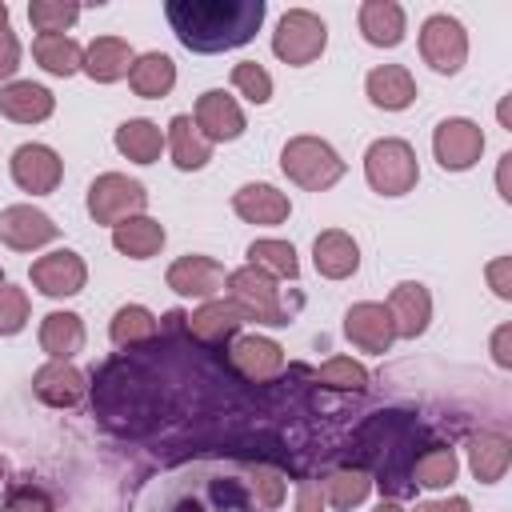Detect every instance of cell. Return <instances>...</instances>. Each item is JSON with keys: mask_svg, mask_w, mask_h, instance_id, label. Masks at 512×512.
<instances>
[{"mask_svg": "<svg viewBox=\"0 0 512 512\" xmlns=\"http://www.w3.org/2000/svg\"><path fill=\"white\" fill-rule=\"evenodd\" d=\"M28 324V296L24 288L0 280V336H12Z\"/></svg>", "mask_w": 512, "mask_h": 512, "instance_id": "f35d334b", "label": "cell"}, {"mask_svg": "<svg viewBox=\"0 0 512 512\" xmlns=\"http://www.w3.org/2000/svg\"><path fill=\"white\" fill-rule=\"evenodd\" d=\"M420 56L436 68V72H460L464 68V56H468V36L460 28V20L452 16H428L424 28H420Z\"/></svg>", "mask_w": 512, "mask_h": 512, "instance_id": "9c48e42d", "label": "cell"}, {"mask_svg": "<svg viewBox=\"0 0 512 512\" xmlns=\"http://www.w3.org/2000/svg\"><path fill=\"white\" fill-rule=\"evenodd\" d=\"M40 348L52 360H68L84 348V324L76 312H48L40 324Z\"/></svg>", "mask_w": 512, "mask_h": 512, "instance_id": "f546056e", "label": "cell"}, {"mask_svg": "<svg viewBox=\"0 0 512 512\" xmlns=\"http://www.w3.org/2000/svg\"><path fill=\"white\" fill-rule=\"evenodd\" d=\"M416 512H472L464 496H452V500H432V504H420Z\"/></svg>", "mask_w": 512, "mask_h": 512, "instance_id": "7dc6e473", "label": "cell"}, {"mask_svg": "<svg viewBox=\"0 0 512 512\" xmlns=\"http://www.w3.org/2000/svg\"><path fill=\"white\" fill-rule=\"evenodd\" d=\"M368 100H372L376 108H384V112L408 108V104L416 100V80H412V72L400 68V64H380V68H372V72H368Z\"/></svg>", "mask_w": 512, "mask_h": 512, "instance_id": "ffe728a7", "label": "cell"}, {"mask_svg": "<svg viewBox=\"0 0 512 512\" xmlns=\"http://www.w3.org/2000/svg\"><path fill=\"white\" fill-rule=\"evenodd\" d=\"M312 260H316V272H320V276H328V280H344V276H352V272L360 268V248H356V240H352L348 232L328 228V232L316 236V244H312Z\"/></svg>", "mask_w": 512, "mask_h": 512, "instance_id": "d6986e66", "label": "cell"}, {"mask_svg": "<svg viewBox=\"0 0 512 512\" xmlns=\"http://www.w3.org/2000/svg\"><path fill=\"white\" fill-rule=\"evenodd\" d=\"M412 480L424 484V488H444V484H452V480H456V452L444 448V444L420 452V456L412 460Z\"/></svg>", "mask_w": 512, "mask_h": 512, "instance_id": "d590c367", "label": "cell"}, {"mask_svg": "<svg viewBox=\"0 0 512 512\" xmlns=\"http://www.w3.org/2000/svg\"><path fill=\"white\" fill-rule=\"evenodd\" d=\"M112 244H116L124 256H132V260H148V256L160 252L164 228H160L152 216H128V220H120V224L112 228Z\"/></svg>", "mask_w": 512, "mask_h": 512, "instance_id": "f1b7e54d", "label": "cell"}, {"mask_svg": "<svg viewBox=\"0 0 512 512\" xmlns=\"http://www.w3.org/2000/svg\"><path fill=\"white\" fill-rule=\"evenodd\" d=\"M364 176H368V184L376 188V192H384V196H404V192H412L416 188V176H420V168H416V152L404 144V140H376L372 148H368V156H364Z\"/></svg>", "mask_w": 512, "mask_h": 512, "instance_id": "8992f818", "label": "cell"}, {"mask_svg": "<svg viewBox=\"0 0 512 512\" xmlns=\"http://www.w3.org/2000/svg\"><path fill=\"white\" fill-rule=\"evenodd\" d=\"M188 320V332L200 340V344H224L236 336V328L244 324V312L232 304V300H208L204 308H196Z\"/></svg>", "mask_w": 512, "mask_h": 512, "instance_id": "44dd1931", "label": "cell"}, {"mask_svg": "<svg viewBox=\"0 0 512 512\" xmlns=\"http://www.w3.org/2000/svg\"><path fill=\"white\" fill-rule=\"evenodd\" d=\"M60 172H64V164L48 144H20L12 152V180L32 196L52 192L60 184Z\"/></svg>", "mask_w": 512, "mask_h": 512, "instance_id": "7c38bea8", "label": "cell"}, {"mask_svg": "<svg viewBox=\"0 0 512 512\" xmlns=\"http://www.w3.org/2000/svg\"><path fill=\"white\" fill-rule=\"evenodd\" d=\"M328 44V28L316 12H304V8H292L280 16L276 32H272V52L284 60V64H312Z\"/></svg>", "mask_w": 512, "mask_h": 512, "instance_id": "52a82bcc", "label": "cell"}, {"mask_svg": "<svg viewBox=\"0 0 512 512\" xmlns=\"http://www.w3.org/2000/svg\"><path fill=\"white\" fill-rule=\"evenodd\" d=\"M156 336V316L144 308V304H124L116 316H112V340L120 348H140Z\"/></svg>", "mask_w": 512, "mask_h": 512, "instance_id": "836d02e7", "label": "cell"}, {"mask_svg": "<svg viewBox=\"0 0 512 512\" xmlns=\"http://www.w3.org/2000/svg\"><path fill=\"white\" fill-rule=\"evenodd\" d=\"M360 32L376 48H396L404 40V8L392 0H368L360 4Z\"/></svg>", "mask_w": 512, "mask_h": 512, "instance_id": "cb8c5ba5", "label": "cell"}, {"mask_svg": "<svg viewBox=\"0 0 512 512\" xmlns=\"http://www.w3.org/2000/svg\"><path fill=\"white\" fill-rule=\"evenodd\" d=\"M296 512H324V488H320L316 480H300Z\"/></svg>", "mask_w": 512, "mask_h": 512, "instance_id": "7bdbcfd3", "label": "cell"}, {"mask_svg": "<svg viewBox=\"0 0 512 512\" xmlns=\"http://www.w3.org/2000/svg\"><path fill=\"white\" fill-rule=\"evenodd\" d=\"M384 308H388V316H392L396 336H408V340L420 336V332L428 328V320H432V296H428V288L416 284V280L396 284Z\"/></svg>", "mask_w": 512, "mask_h": 512, "instance_id": "e0dca14e", "label": "cell"}, {"mask_svg": "<svg viewBox=\"0 0 512 512\" xmlns=\"http://www.w3.org/2000/svg\"><path fill=\"white\" fill-rule=\"evenodd\" d=\"M228 300L244 312V320H256V324H288V312L280 304V288L276 280L248 264V268H236L228 276Z\"/></svg>", "mask_w": 512, "mask_h": 512, "instance_id": "5b68a950", "label": "cell"}, {"mask_svg": "<svg viewBox=\"0 0 512 512\" xmlns=\"http://www.w3.org/2000/svg\"><path fill=\"white\" fill-rule=\"evenodd\" d=\"M52 108H56L52 92L40 88V84H32V80H16V84H8V88L0 92V112H4L8 120H16V124L48 120Z\"/></svg>", "mask_w": 512, "mask_h": 512, "instance_id": "603a6c76", "label": "cell"}, {"mask_svg": "<svg viewBox=\"0 0 512 512\" xmlns=\"http://www.w3.org/2000/svg\"><path fill=\"white\" fill-rule=\"evenodd\" d=\"M232 208L236 216H244L248 224H280L288 216V196L276 192L272 184H244L236 196H232Z\"/></svg>", "mask_w": 512, "mask_h": 512, "instance_id": "d4e9b609", "label": "cell"}, {"mask_svg": "<svg viewBox=\"0 0 512 512\" xmlns=\"http://www.w3.org/2000/svg\"><path fill=\"white\" fill-rule=\"evenodd\" d=\"M368 488H372V480H368L364 468H340L324 480V500L344 512V508H356L368 496Z\"/></svg>", "mask_w": 512, "mask_h": 512, "instance_id": "8d00e7d4", "label": "cell"}, {"mask_svg": "<svg viewBox=\"0 0 512 512\" xmlns=\"http://www.w3.org/2000/svg\"><path fill=\"white\" fill-rule=\"evenodd\" d=\"M80 68H84L92 80H100V84L120 80V76H128V68H132V48H128V40H120V36H100V40L88 44Z\"/></svg>", "mask_w": 512, "mask_h": 512, "instance_id": "484cf974", "label": "cell"}, {"mask_svg": "<svg viewBox=\"0 0 512 512\" xmlns=\"http://www.w3.org/2000/svg\"><path fill=\"white\" fill-rule=\"evenodd\" d=\"M164 16L184 48L224 52L256 36L264 20V0H168Z\"/></svg>", "mask_w": 512, "mask_h": 512, "instance_id": "6da1fadb", "label": "cell"}, {"mask_svg": "<svg viewBox=\"0 0 512 512\" xmlns=\"http://www.w3.org/2000/svg\"><path fill=\"white\" fill-rule=\"evenodd\" d=\"M376 512H404V508H400V504H392V500H388V504H380V508H376Z\"/></svg>", "mask_w": 512, "mask_h": 512, "instance_id": "681fc988", "label": "cell"}, {"mask_svg": "<svg viewBox=\"0 0 512 512\" xmlns=\"http://www.w3.org/2000/svg\"><path fill=\"white\" fill-rule=\"evenodd\" d=\"M344 332H348V340H352L356 348H364V352H388L392 340H396V328H392L388 308H384V304H372V300L348 308Z\"/></svg>", "mask_w": 512, "mask_h": 512, "instance_id": "5bb4252c", "label": "cell"}, {"mask_svg": "<svg viewBox=\"0 0 512 512\" xmlns=\"http://www.w3.org/2000/svg\"><path fill=\"white\" fill-rule=\"evenodd\" d=\"M8 28V4H0V32Z\"/></svg>", "mask_w": 512, "mask_h": 512, "instance_id": "c3c4849f", "label": "cell"}, {"mask_svg": "<svg viewBox=\"0 0 512 512\" xmlns=\"http://www.w3.org/2000/svg\"><path fill=\"white\" fill-rule=\"evenodd\" d=\"M412 436H416V420L408 412H380L356 432L360 456L376 468V476H380L376 484L388 496H412V488H416L412 484V460H416Z\"/></svg>", "mask_w": 512, "mask_h": 512, "instance_id": "7a4b0ae2", "label": "cell"}, {"mask_svg": "<svg viewBox=\"0 0 512 512\" xmlns=\"http://www.w3.org/2000/svg\"><path fill=\"white\" fill-rule=\"evenodd\" d=\"M232 84L252 100V104H264L268 96H272V76L256 64V60H244V64H236L232 68Z\"/></svg>", "mask_w": 512, "mask_h": 512, "instance_id": "60d3db41", "label": "cell"}, {"mask_svg": "<svg viewBox=\"0 0 512 512\" xmlns=\"http://www.w3.org/2000/svg\"><path fill=\"white\" fill-rule=\"evenodd\" d=\"M316 380L328 384V388H352V392H360V388L368 384V372H364L356 360L336 356V360H328V364L316 372Z\"/></svg>", "mask_w": 512, "mask_h": 512, "instance_id": "ab89813d", "label": "cell"}, {"mask_svg": "<svg viewBox=\"0 0 512 512\" xmlns=\"http://www.w3.org/2000/svg\"><path fill=\"white\" fill-rule=\"evenodd\" d=\"M4 512H56V508H52V500H48L40 488L16 484V488L8 492V500H4Z\"/></svg>", "mask_w": 512, "mask_h": 512, "instance_id": "b9f144b4", "label": "cell"}, {"mask_svg": "<svg viewBox=\"0 0 512 512\" xmlns=\"http://www.w3.org/2000/svg\"><path fill=\"white\" fill-rule=\"evenodd\" d=\"M80 16L76 4H64V0H32L28 4V20L40 36H64V28Z\"/></svg>", "mask_w": 512, "mask_h": 512, "instance_id": "74e56055", "label": "cell"}, {"mask_svg": "<svg viewBox=\"0 0 512 512\" xmlns=\"http://www.w3.org/2000/svg\"><path fill=\"white\" fill-rule=\"evenodd\" d=\"M116 148L136 164H152L160 156V148H164V136H160V128L152 120H124L116 128Z\"/></svg>", "mask_w": 512, "mask_h": 512, "instance_id": "1f68e13d", "label": "cell"}, {"mask_svg": "<svg viewBox=\"0 0 512 512\" xmlns=\"http://www.w3.org/2000/svg\"><path fill=\"white\" fill-rule=\"evenodd\" d=\"M508 340H512V328L504 324V328H496V336H492V352H496V364H512V352H508Z\"/></svg>", "mask_w": 512, "mask_h": 512, "instance_id": "f6af8a7d", "label": "cell"}, {"mask_svg": "<svg viewBox=\"0 0 512 512\" xmlns=\"http://www.w3.org/2000/svg\"><path fill=\"white\" fill-rule=\"evenodd\" d=\"M128 84H132L136 96H148V100L168 96L172 84H176V64H172L164 52H148V56L132 60V68H128Z\"/></svg>", "mask_w": 512, "mask_h": 512, "instance_id": "4dcf8cb0", "label": "cell"}, {"mask_svg": "<svg viewBox=\"0 0 512 512\" xmlns=\"http://www.w3.org/2000/svg\"><path fill=\"white\" fill-rule=\"evenodd\" d=\"M196 128H200V136L208 144L212 140H236L244 132V112L228 92L212 88V92H204L196 100Z\"/></svg>", "mask_w": 512, "mask_h": 512, "instance_id": "2e32d148", "label": "cell"}, {"mask_svg": "<svg viewBox=\"0 0 512 512\" xmlns=\"http://www.w3.org/2000/svg\"><path fill=\"white\" fill-rule=\"evenodd\" d=\"M432 148H436L440 168L464 172V168H472V164L480 160V152H484V132H480V124L456 116V120H444V124L436 128Z\"/></svg>", "mask_w": 512, "mask_h": 512, "instance_id": "30bf717a", "label": "cell"}, {"mask_svg": "<svg viewBox=\"0 0 512 512\" xmlns=\"http://www.w3.org/2000/svg\"><path fill=\"white\" fill-rule=\"evenodd\" d=\"M32 56L40 60V68H48L52 76H72L84 64V52L72 36H36Z\"/></svg>", "mask_w": 512, "mask_h": 512, "instance_id": "d6a6232c", "label": "cell"}, {"mask_svg": "<svg viewBox=\"0 0 512 512\" xmlns=\"http://www.w3.org/2000/svg\"><path fill=\"white\" fill-rule=\"evenodd\" d=\"M56 232H60V228L52 224V216H44V212L32 208V204H12V208L0 212V240H4L8 248H16V252L40 248V244L56 240Z\"/></svg>", "mask_w": 512, "mask_h": 512, "instance_id": "8fae6325", "label": "cell"}, {"mask_svg": "<svg viewBox=\"0 0 512 512\" xmlns=\"http://www.w3.org/2000/svg\"><path fill=\"white\" fill-rule=\"evenodd\" d=\"M84 276H88L84 260H80L76 252H68V248L48 252V256H40V260L32 264V284H36L44 296H76V292L84 288Z\"/></svg>", "mask_w": 512, "mask_h": 512, "instance_id": "4fadbf2b", "label": "cell"}, {"mask_svg": "<svg viewBox=\"0 0 512 512\" xmlns=\"http://www.w3.org/2000/svg\"><path fill=\"white\" fill-rule=\"evenodd\" d=\"M252 472L240 468H196L168 496V512H260Z\"/></svg>", "mask_w": 512, "mask_h": 512, "instance_id": "3957f363", "label": "cell"}, {"mask_svg": "<svg viewBox=\"0 0 512 512\" xmlns=\"http://www.w3.org/2000/svg\"><path fill=\"white\" fill-rule=\"evenodd\" d=\"M168 148H172L176 168H184V172L204 168L208 156H212V144L200 136V128H196L192 116H172V124H168Z\"/></svg>", "mask_w": 512, "mask_h": 512, "instance_id": "83f0119b", "label": "cell"}, {"mask_svg": "<svg viewBox=\"0 0 512 512\" xmlns=\"http://www.w3.org/2000/svg\"><path fill=\"white\" fill-rule=\"evenodd\" d=\"M228 360H232V368H236L244 380L264 384V380H272V376L284 368V348H280L276 340H268V336H240V340L228 348Z\"/></svg>", "mask_w": 512, "mask_h": 512, "instance_id": "9a60e30c", "label": "cell"}, {"mask_svg": "<svg viewBox=\"0 0 512 512\" xmlns=\"http://www.w3.org/2000/svg\"><path fill=\"white\" fill-rule=\"evenodd\" d=\"M0 480H4V460H0Z\"/></svg>", "mask_w": 512, "mask_h": 512, "instance_id": "f907efd6", "label": "cell"}, {"mask_svg": "<svg viewBox=\"0 0 512 512\" xmlns=\"http://www.w3.org/2000/svg\"><path fill=\"white\" fill-rule=\"evenodd\" d=\"M508 460H512L508 436H500V432H480V436H472V444H468V464H472V476H476L480 484H496V480L508 472Z\"/></svg>", "mask_w": 512, "mask_h": 512, "instance_id": "4316f807", "label": "cell"}, {"mask_svg": "<svg viewBox=\"0 0 512 512\" xmlns=\"http://www.w3.org/2000/svg\"><path fill=\"white\" fill-rule=\"evenodd\" d=\"M488 276H492L496 296H512V284H508V260H496V264L488 268Z\"/></svg>", "mask_w": 512, "mask_h": 512, "instance_id": "bcb514c9", "label": "cell"}, {"mask_svg": "<svg viewBox=\"0 0 512 512\" xmlns=\"http://www.w3.org/2000/svg\"><path fill=\"white\" fill-rule=\"evenodd\" d=\"M20 68V44H16V36L4 28L0 32V76H12Z\"/></svg>", "mask_w": 512, "mask_h": 512, "instance_id": "ee69618b", "label": "cell"}, {"mask_svg": "<svg viewBox=\"0 0 512 512\" xmlns=\"http://www.w3.org/2000/svg\"><path fill=\"white\" fill-rule=\"evenodd\" d=\"M280 168L288 172V180H296L308 192H324L344 176V160L332 152V144H324L316 136L288 140L280 152Z\"/></svg>", "mask_w": 512, "mask_h": 512, "instance_id": "277c9868", "label": "cell"}, {"mask_svg": "<svg viewBox=\"0 0 512 512\" xmlns=\"http://www.w3.org/2000/svg\"><path fill=\"white\" fill-rule=\"evenodd\" d=\"M168 288L180 296H216L224 288V268L212 256H180L168 268Z\"/></svg>", "mask_w": 512, "mask_h": 512, "instance_id": "ac0fdd59", "label": "cell"}, {"mask_svg": "<svg viewBox=\"0 0 512 512\" xmlns=\"http://www.w3.org/2000/svg\"><path fill=\"white\" fill-rule=\"evenodd\" d=\"M32 388H36V396H40L44 404H52V408H72V404L84 396V376H80L68 360H52V364H44V368L32 376Z\"/></svg>", "mask_w": 512, "mask_h": 512, "instance_id": "7402d4cb", "label": "cell"}, {"mask_svg": "<svg viewBox=\"0 0 512 512\" xmlns=\"http://www.w3.org/2000/svg\"><path fill=\"white\" fill-rule=\"evenodd\" d=\"M248 260H252L256 268H264L268 276H284V280H296V276H300L296 248L284 244V240H252V244H248Z\"/></svg>", "mask_w": 512, "mask_h": 512, "instance_id": "e575fe53", "label": "cell"}, {"mask_svg": "<svg viewBox=\"0 0 512 512\" xmlns=\"http://www.w3.org/2000/svg\"><path fill=\"white\" fill-rule=\"evenodd\" d=\"M144 200H148L144 184L140 180H128L120 172H104L88 188V212H92V220L96 224H112V228L120 220H128V216H140Z\"/></svg>", "mask_w": 512, "mask_h": 512, "instance_id": "ba28073f", "label": "cell"}]
</instances>
